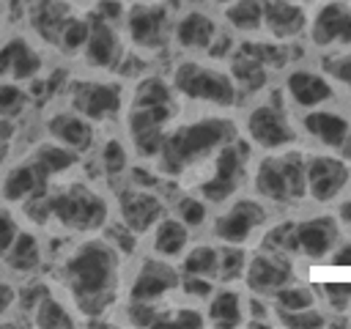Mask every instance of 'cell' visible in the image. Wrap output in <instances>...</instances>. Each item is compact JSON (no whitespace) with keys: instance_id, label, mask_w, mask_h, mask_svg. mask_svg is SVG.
<instances>
[{"instance_id":"6da1fadb","label":"cell","mask_w":351,"mask_h":329,"mask_svg":"<svg viewBox=\"0 0 351 329\" xmlns=\"http://www.w3.org/2000/svg\"><path fill=\"white\" fill-rule=\"evenodd\" d=\"M60 280L82 315L99 318L112 302L118 288V249L112 241L88 239L60 263Z\"/></svg>"},{"instance_id":"7a4b0ae2","label":"cell","mask_w":351,"mask_h":329,"mask_svg":"<svg viewBox=\"0 0 351 329\" xmlns=\"http://www.w3.org/2000/svg\"><path fill=\"white\" fill-rule=\"evenodd\" d=\"M233 140V126L225 118H206L195 121L189 126L176 129L173 134H165L159 162L165 173H181L195 159H203L214 148Z\"/></svg>"},{"instance_id":"3957f363","label":"cell","mask_w":351,"mask_h":329,"mask_svg":"<svg viewBox=\"0 0 351 329\" xmlns=\"http://www.w3.org/2000/svg\"><path fill=\"white\" fill-rule=\"evenodd\" d=\"M49 219L66 230L85 233L107 222V203L85 184H66L60 189H47Z\"/></svg>"},{"instance_id":"277c9868","label":"cell","mask_w":351,"mask_h":329,"mask_svg":"<svg viewBox=\"0 0 351 329\" xmlns=\"http://www.w3.org/2000/svg\"><path fill=\"white\" fill-rule=\"evenodd\" d=\"M176 90L189 96V99H203V101H214V104H233L236 101V85L230 77H225L222 71L197 66V63H181L176 69Z\"/></svg>"},{"instance_id":"5b68a950","label":"cell","mask_w":351,"mask_h":329,"mask_svg":"<svg viewBox=\"0 0 351 329\" xmlns=\"http://www.w3.org/2000/svg\"><path fill=\"white\" fill-rule=\"evenodd\" d=\"M244 159H247V148L241 143H225L219 145V154H217V164H214V175L208 181H203L200 192L206 200L211 203H222L228 200L239 181L244 178Z\"/></svg>"},{"instance_id":"8992f818","label":"cell","mask_w":351,"mask_h":329,"mask_svg":"<svg viewBox=\"0 0 351 329\" xmlns=\"http://www.w3.org/2000/svg\"><path fill=\"white\" fill-rule=\"evenodd\" d=\"M71 107L74 112L85 115L88 121L110 118L121 110V88L112 82H71Z\"/></svg>"},{"instance_id":"52a82bcc","label":"cell","mask_w":351,"mask_h":329,"mask_svg":"<svg viewBox=\"0 0 351 329\" xmlns=\"http://www.w3.org/2000/svg\"><path fill=\"white\" fill-rule=\"evenodd\" d=\"M263 219H266V211H263L261 203H255V200H239L225 214L217 217L214 236L222 239V241H228V244H241V241H247L252 236V230L258 225H263Z\"/></svg>"},{"instance_id":"ba28073f","label":"cell","mask_w":351,"mask_h":329,"mask_svg":"<svg viewBox=\"0 0 351 329\" xmlns=\"http://www.w3.org/2000/svg\"><path fill=\"white\" fill-rule=\"evenodd\" d=\"M247 132L263 148H280L285 143H293V129L285 121V112L280 110V101L255 107L247 118Z\"/></svg>"},{"instance_id":"9c48e42d","label":"cell","mask_w":351,"mask_h":329,"mask_svg":"<svg viewBox=\"0 0 351 329\" xmlns=\"http://www.w3.org/2000/svg\"><path fill=\"white\" fill-rule=\"evenodd\" d=\"M47 189H49V175H47L33 159L14 164V167L3 175V184H0L3 200H5V203H19V206L27 203L30 197L47 192Z\"/></svg>"},{"instance_id":"30bf717a","label":"cell","mask_w":351,"mask_h":329,"mask_svg":"<svg viewBox=\"0 0 351 329\" xmlns=\"http://www.w3.org/2000/svg\"><path fill=\"white\" fill-rule=\"evenodd\" d=\"M288 280H291V263L282 252L263 249L247 266V285L255 293H274L277 288L288 285Z\"/></svg>"},{"instance_id":"8fae6325","label":"cell","mask_w":351,"mask_h":329,"mask_svg":"<svg viewBox=\"0 0 351 329\" xmlns=\"http://www.w3.org/2000/svg\"><path fill=\"white\" fill-rule=\"evenodd\" d=\"M176 285H178L176 269L167 266V263H162V260L148 258L140 266V271H137V277L132 282V293L129 296H132V302H156L159 296H165Z\"/></svg>"},{"instance_id":"7c38bea8","label":"cell","mask_w":351,"mask_h":329,"mask_svg":"<svg viewBox=\"0 0 351 329\" xmlns=\"http://www.w3.org/2000/svg\"><path fill=\"white\" fill-rule=\"evenodd\" d=\"M162 200L154 197L151 192L140 189H126L121 192V219L132 233H145L154 228V222L162 219Z\"/></svg>"},{"instance_id":"4fadbf2b","label":"cell","mask_w":351,"mask_h":329,"mask_svg":"<svg viewBox=\"0 0 351 329\" xmlns=\"http://www.w3.org/2000/svg\"><path fill=\"white\" fill-rule=\"evenodd\" d=\"M47 132L55 143H60L77 154H85L93 145V126L80 112H55L47 121Z\"/></svg>"},{"instance_id":"5bb4252c","label":"cell","mask_w":351,"mask_h":329,"mask_svg":"<svg viewBox=\"0 0 351 329\" xmlns=\"http://www.w3.org/2000/svg\"><path fill=\"white\" fill-rule=\"evenodd\" d=\"M348 181V170L340 159H329V156H315L307 164V189L315 200H332L343 184Z\"/></svg>"},{"instance_id":"9a60e30c","label":"cell","mask_w":351,"mask_h":329,"mask_svg":"<svg viewBox=\"0 0 351 329\" xmlns=\"http://www.w3.org/2000/svg\"><path fill=\"white\" fill-rule=\"evenodd\" d=\"M165 22L167 11L159 5H137L129 11V33L137 47L156 49L165 41Z\"/></svg>"},{"instance_id":"2e32d148","label":"cell","mask_w":351,"mask_h":329,"mask_svg":"<svg viewBox=\"0 0 351 329\" xmlns=\"http://www.w3.org/2000/svg\"><path fill=\"white\" fill-rule=\"evenodd\" d=\"M313 41L326 47L332 41L351 44V11L343 3H326L313 22Z\"/></svg>"},{"instance_id":"e0dca14e","label":"cell","mask_w":351,"mask_h":329,"mask_svg":"<svg viewBox=\"0 0 351 329\" xmlns=\"http://www.w3.org/2000/svg\"><path fill=\"white\" fill-rule=\"evenodd\" d=\"M85 60L96 69H112L118 60H121V44H118V36L115 30L96 16V22L90 25V33H88V41H85Z\"/></svg>"},{"instance_id":"ac0fdd59","label":"cell","mask_w":351,"mask_h":329,"mask_svg":"<svg viewBox=\"0 0 351 329\" xmlns=\"http://www.w3.org/2000/svg\"><path fill=\"white\" fill-rule=\"evenodd\" d=\"M335 241H337V222L332 217H313L296 225V244L302 252L313 258L326 255Z\"/></svg>"},{"instance_id":"d6986e66","label":"cell","mask_w":351,"mask_h":329,"mask_svg":"<svg viewBox=\"0 0 351 329\" xmlns=\"http://www.w3.org/2000/svg\"><path fill=\"white\" fill-rule=\"evenodd\" d=\"M5 266L16 274H33L41 269V260H44V247L38 241V236L33 230H19L11 249L5 252Z\"/></svg>"},{"instance_id":"ffe728a7","label":"cell","mask_w":351,"mask_h":329,"mask_svg":"<svg viewBox=\"0 0 351 329\" xmlns=\"http://www.w3.org/2000/svg\"><path fill=\"white\" fill-rule=\"evenodd\" d=\"M263 22L277 38H291L304 30V11L288 0H271L263 5Z\"/></svg>"},{"instance_id":"44dd1931","label":"cell","mask_w":351,"mask_h":329,"mask_svg":"<svg viewBox=\"0 0 351 329\" xmlns=\"http://www.w3.org/2000/svg\"><path fill=\"white\" fill-rule=\"evenodd\" d=\"M288 93L296 104L302 107H315L321 101H326L332 96V88L324 77L313 74V71H293L288 77Z\"/></svg>"},{"instance_id":"7402d4cb","label":"cell","mask_w":351,"mask_h":329,"mask_svg":"<svg viewBox=\"0 0 351 329\" xmlns=\"http://www.w3.org/2000/svg\"><path fill=\"white\" fill-rule=\"evenodd\" d=\"M27 315H30V324L33 326H41V329H71V326H77L74 315L66 310L63 302H58V296L52 291H47L33 304V310Z\"/></svg>"},{"instance_id":"603a6c76","label":"cell","mask_w":351,"mask_h":329,"mask_svg":"<svg viewBox=\"0 0 351 329\" xmlns=\"http://www.w3.org/2000/svg\"><path fill=\"white\" fill-rule=\"evenodd\" d=\"M214 36H217L214 22L206 14H197V11L186 14L178 22V27H176V38L186 49H208V44L214 41Z\"/></svg>"},{"instance_id":"cb8c5ba5","label":"cell","mask_w":351,"mask_h":329,"mask_svg":"<svg viewBox=\"0 0 351 329\" xmlns=\"http://www.w3.org/2000/svg\"><path fill=\"white\" fill-rule=\"evenodd\" d=\"M304 129L332 148H340L343 140L348 137V121L337 112H310L304 118Z\"/></svg>"},{"instance_id":"d4e9b609","label":"cell","mask_w":351,"mask_h":329,"mask_svg":"<svg viewBox=\"0 0 351 329\" xmlns=\"http://www.w3.org/2000/svg\"><path fill=\"white\" fill-rule=\"evenodd\" d=\"M30 159L52 178V175H60V173L71 170L77 164L80 154L71 151V148H66V145H60V143H55V140H47V143H38L33 148V156Z\"/></svg>"},{"instance_id":"484cf974","label":"cell","mask_w":351,"mask_h":329,"mask_svg":"<svg viewBox=\"0 0 351 329\" xmlns=\"http://www.w3.org/2000/svg\"><path fill=\"white\" fill-rule=\"evenodd\" d=\"M255 189L263 197L277 200V203L291 200L288 184H285V173H282V164H280V156H271V159H263L261 162V167L255 173Z\"/></svg>"},{"instance_id":"4316f807","label":"cell","mask_w":351,"mask_h":329,"mask_svg":"<svg viewBox=\"0 0 351 329\" xmlns=\"http://www.w3.org/2000/svg\"><path fill=\"white\" fill-rule=\"evenodd\" d=\"M189 241V230L181 219H159L156 230H154V249L165 258H176L184 252Z\"/></svg>"},{"instance_id":"83f0119b","label":"cell","mask_w":351,"mask_h":329,"mask_svg":"<svg viewBox=\"0 0 351 329\" xmlns=\"http://www.w3.org/2000/svg\"><path fill=\"white\" fill-rule=\"evenodd\" d=\"M208 321L217 329H233L241 324V299L236 291H222L208 304Z\"/></svg>"},{"instance_id":"f1b7e54d","label":"cell","mask_w":351,"mask_h":329,"mask_svg":"<svg viewBox=\"0 0 351 329\" xmlns=\"http://www.w3.org/2000/svg\"><path fill=\"white\" fill-rule=\"evenodd\" d=\"M173 115V107L170 104H154V107H134L132 115H129V132L132 137L134 134H143V132H154V129H162Z\"/></svg>"},{"instance_id":"f546056e","label":"cell","mask_w":351,"mask_h":329,"mask_svg":"<svg viewBox=\"0 0 351 329\" xmlns=\"http://www.w3.org/2000/svg\"><path fill=\"white\" fill-rule=\"evenodd\" d=\"M225 16L236 30H258L263 25V3L261 0H233L228 5Z\"/></svg>"},{"instance_id":"4dcf8cb0","label":"cell","mask_w":351,"mask_h":329,"mask_svg":"<svg viewBox=\"0 0 351 329\" xmlns=\"http://www.w3.org/2000/svg\"><path fill=\"white\" fill-rule=\"evenodd\" d=\"M233 77H236V82H239L241 90H258V88H263V82H266V69H263V63H258L255 58L239 52V55L233 58Z\"/></svg>"},{"instance_id":"1f68e13d","label":"cell","mask_w":351,"mask_h":329,"mask_svg":"<svg viewBox=\"0 0 351 329\" xmlns=\"http://www.w3.org/2000/svg\"><path fill=\"white\" fill-rule=\"evenodd\" d=\"M280 164H282V173H285L291 200L304 197V192H307V164H304L302 154H296V151L285 154V156H280Z\"/></svg>"},{"instance_id":"d6a6232c","label":"cell","mask_w":351,"mask_h":329,"mask_svg":"<svg viewBox=\"0 0 351 329\" xmlns=\"http://www.w3.org/2000/svg\"><path fill=\"white\" fill-rule=\"evenodd\" d=\"M217 263H219V249L200 244L192 247L184 258V271L186 274H200V277H214L217 274Z\"/></svg>"},{"instance_id":"836d02e7","label":"cell","mask_w":351,"mask_h":329,"mask_svg":"<svg viewBox=\"0 0 351 329\" xmlns=\"http://www.w3.org/2000/svg\"><path fill=\"white\" fill-rule=\"evenodd\" d=\"M66 19H69L66 16V8L58 5V3H52V0L41 3L38 11L33 14V25L38 27V33L47 36V38H52V41L58 38V33H60V27H63Z\"/></svg>"},{"instance_id":"e575fe53","label":"cell","mask_w":351,"mask_h":329,"mask_svg":"<svg viewBox=\"0 0 351 329\" xmlns=\"http://www.w3.org/2000/svg\"><path fill=\"white\" fill-rule=\"evenodd\" d=\"M27 110V93L14 82V80H5L0 82V118H19L22 112Z\"/></svg>"},{"instance_id":"d590c367","label":"cell","mask_w":351,"mask_h":329,"mask_svg":"<svg viewBox=\"0 0 351 329\" xmlns=\"http://www.w3.org/2000/svg\"><path fill=\"white\" fill-rule=\"evenodd\" d=\"M88 33H90V22H88V19H71V16H69V19L63 22V27H60L55 44H60L63 52H77L80 47H85Z\"/></svg>"},{"instance_id":"8d00e7d4","label":"cell","mask_w":351,"mask_h":329,"mask_svg":"<svg viewBox=\"0 0 351 329\" xmlns=\"http://www.w3.org/2000/svg\"><path fill=\"white\" fill-rule=\"evenodd\" d=\"M263 249H271V252H296L299 244H296V225L293 222H282V225H274L266 236H263Z\"/></svg>"},{"instance_id":"74e56055","label":"cell","mask_w":351,"mask_h":329,"mask_svg":"<svg viewBox=\"0 0 351 329\" xmlns=\"http://www.w3.org/2000/svg\"><path fill=\"white\" fill-rule=\"evenodd\" d=\"M154 104H170V88L162 80L148 77L134 90V107H154Z\"/></svg>"},{"instance_id":"f35d334b","label":"cell","mask_w":351,"mask_h":329,"mask_svg":"<svg viewBox=\"0 0 351 329\" xmlns=\"http://www.w3.org/2000/svg\"><path fill=\"white\" fill-rule=\"evenodd\" d=\"M313 291L310 288H291V285H282L274 291V302H277V310H307L313 307Z\"/></svg>"},{"instance_id":"ab89813d","label":"cell","mask_w":351,"mask_h":329,"mask_svg":"<svg viewBox=\"0 0 351 329\" xmlns=\"http://www.w3.org/2000/svg\"><path fill=\"white\" fill-rule=\"evenodd\" d=\"M244 266H247V258H244V252H241L236 244H228V247L219 249L217 274H219L222 280H236V277H241Z\"/></svg>"},{"instance_id":"60d3db41","label":"cell","mask_w":351,"mask_h":329,"mask_svg":"<svg viewBox=\"0 0 351 329\" xmlns=\"http://www.w3.org/2000/svg\"><path fill=\"white\" fill-rule=\"evenodd\" d=\"M239 52L255 58V60L263 63V66H282V63L288 60V49H285V47H274V44H252V41H250V44H241Z\"/></svg>"},{"instance_id":"b9f144b4","label":"cell","mask_w":351,"mask_h":329,"mask_svg":"<svg viewBox=\"0 0 351 329\" xmlns=\"http://www.w3.org/2000/svg\"><path fill=\"white\" fill-rule=\"evenodd\" d=\"M277 315H280V324L291 326V329H318V326H324V315L315 313L313 307H307V310H277Z\"/></svg>"},{"instance_id":"7bdbcfd3","label":"cell","mask_w":351,"mask_h":329,"mask_svg":"<svg viewBox=\"0 0 351 329\" xmlns=\"http://www.w3.org/2000/svg\"><path fill=\"white\" fill-rule=\"evenodd\" d=\"M27 49H30V41H27L25 36H14V38H8L5 44H0V77L8 80L14 63H16Z\"/></svg>"},{"instance_id":"ee69618b","label":"cell","mask_w":351,"mask_h":329,"mask_svg":"<svg viewBox=\"0 0 351 329\" xmlns=\"http://www.w3.org/2000/svg\"><path fill=\"white\" fill-rule=\"evenodd\" d=\"M176 211H178V219L186 228H197V225L206 222V203L197 200V197H181L178 206H176Z\"/></svg>"},{"instance_id":"f6af8a7d","label":"cell","mask_w":351,"mask_h":329,"mask_svg":"<svg viewBox=\"0 0 351 329\" xmlns=\"http://www.w3.org/2000/svg\"><path fill=\"white\" fill-rule=\"evenodd\" d=\"M19 230L22 228H19L16 217H14V211L5 203H0V258H5V252L11 249V244H14Z\"/></svg>"},{"instance_id":"bcb514c9","label":"cell","mask_w":351,"mask_h":329,"mask_svg":"<svg viewBox=\"0 0 351 329\" xmlns=\"http://www.w3.org/2000/svg\"><path fill=\"white\" fill-rule=\"evenodd\" d=\"M101 164L107 170V175H118L126 170V151L118 140H107L101 148Z\"/></svg>"},{"instance_id":"7dc6e473","label":"cell","mask_w":351,"mask_h":329,"mask_svg":"<svg viewBox=\"0 0 351 329\" xmlns=\"http://www.w3.org/2000/svg\"><path fill=\"white\" fill-rule=\"evenodd\" d=\"M203 324H206V321H203V315H200L197 310L184 307V310L167 313V318H165V326H162V329H200Z\"/></svg>"},{"instance_id":"c3c4849f","label":"cell","mask_w":351,"mask_h":329,"mask_svg":"<svg viewBox=\"0 0 351 329\" xmlns=\"http://www.w3.org/2000/svg\"><path fill=\"white\" fill-rule=\"evenodd\" d=\"M324 293L335 310H346L351 304V282H326Z\"/></svg>"},{"instance_id":"681fc988","label":"cell","mask_w":351,"mask_h":329,"mask_svg":"<svg viewBox=\"0 0 351 329\" xmlns=\"http://www.w3.org/2000/svg\"><path fill=\"white\" fill-rule=\"evenodd\" d=\"M181 288H184L189 296H197V299L211 296V291H214L211 280H208V277H200V274H186L184 282H181Z\"/></svg>"},{"instance_id":"f907efd6","label":"cell","mask_w":351,"mask_h":329,"mask_svg":"<svg viewBox=\"0 0 351 329\" xmlns=\"http://www.w3.org/2000/svg\"><path fill=\"white\" fill-rule=\"evenodd\" d=\"M16 299H19V288H14L11 282L0 280V318L8 315L16 307Z\"/></svg>"},{"instance_id":"816d5d0a","label":"cell","mask_w":351,"mask_h":329,"mask_svg":"<svg viewBox=\"0 0 351 329\" xmlns=\"http://www.w3.org/2000/svg\"><path fill=\"white\" fill-rule=\"evenodd\" d=\"M107 239L118 244V247H115L118 252H132V247H134V236H132V230H129V228H126V230H123V228H110Z\"/></svg>"},{"instance_id":"f5cc1de1","label":"cell","mask_w":351,"mask_h":329,"mask_svg":"<svg viewBox=\"0 0 351 329\" xmlns=\"http://www.w3.org/2000/svg\"><path fill=\"white\" fill-rule=\"evenodd\" d=\"M324 66H326V71H332L337 80H343V82L351 85V55H346V58H340V60H326Z\"/></svg>"},{"instance_id":"db71d44e","label":"cell","mask_w":351,"mask_h":329,"mask_svg":"<svg viewBox=\"0 0 351 329\" xmlns=\"http://www.w3.org/2000/svg\"><path fill=\"white\" fill-rule=\"evenodd\" d=\"M121 16V3L118 0H104V3H99V19H118Z\"/></svg>"},{"instance_id":"11a10c76","label":"cell","mask_w":351,"mask_h":329,"mask_svg":"<svg viewBox=\"0 0 351 329\" xmlns=\"http://www.w3.org/2000/svg\"><path fill=\"white\" fill-rule=\"evenodd\" d=\"M14 137V121L8 118H0V148L8 145V140Z\"/></svg>"},{"instance_id":"9f6ffc18","label":"cell","mask_w":351,"mask_h":329,"mask_svg":"<svg viewBox=\"0 0 351 329\" xmlns=\"http://www.w3.org/2000/svg\"><path fill=\"white\" fill-rule=\"evenodd\" d=\"M335 266H351V244L340 247V252H335Z\"/></svg>"},{"instance_id":"6f0895ef","label":"cell","mask_w":351,"mask_h":329,"mask_svg":"<svg viewBox=\"0 0 351 329\" xmlns=\"http://www.w3.org/2000/svg\"><path fill=\"white\" fill-rule=\"evenodd\" d=\"M340 217H343V219H346V222H348V225H351V200H348V203H343V206H340Z\"/></svg>"},{"instance_id":"680465c9","label":"cell","mask_w":351,"mask_h":329,"mask_svg":"<svg viewBox=\"0 0 351 329\" xmlns=\"http://www.w3.org/2000/svg\"><path fill=\"white\" fill-rule=\"evenodd\" d=\"M340 148H343V156H346V159H351V137H346Z\"/></svg>"},{"instance_id":"91938a15","label":"cell","mask_w":351,"mask_h":329,"mask_svg":"<svg viewBox=\"0 0 351 329\" xmlns=\"http://www.w3.org/2000/svg\"><path fill=\"white\" fill-rule=\"evenodd\" d=\"M0 19H3V5H0Z\"/></svg>"}]
</instances>
